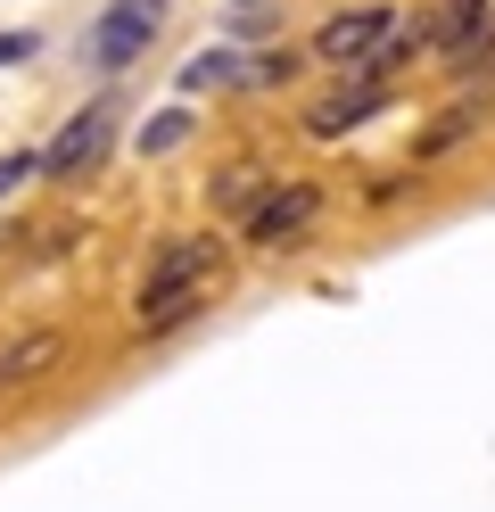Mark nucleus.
Here are the masks:
<instances>
[{
    "mask_svg": "<svg viewBox=\"0 0 495 512\" xmlns=\"http://www.w3.org/2000/svg\"><path fill=\"white\" fill-rule=\"evenodd\" d=\"M215 290H223V240L215 232H165L149 273H141V290H132V323L149 339L182 331V323H198L215 306Z\"/></svg>",
    "mask_w": 495,
    "mask_h": 512,
    "instance_id": "nucleus-1",
    "label": "nucleus"
},
{
    "mask_svg": "<svg viewBox=\"0 0 495 512\" xmlns=\"http://www.w3.org/2000/svg\"><path fill=\"white\" fill-rule=\"evenodd\" d=\"M116 133H124V100H116V91L83 100V108L50 133V149H42V182H91V174L116 157Z\"/></svg>",
    "mask_w": 495,
    "mask_h": 512,
    "instance_id": "nucleus-2",
    "label": "nucleus"
},
{
    "mask_svg": "<svg viewBox=\"0 0 495 512\" xmlns=\"http://www.w3.org/2000/svg\"><path fill=\"white\" fill-rule=\"evenodd\" d=\"M314 223H322V182L281 174V182L240 215V240L264 248V256H281V248H306V240H314Z\"/></svg>",
    "mask_w": 495,
    "mask_h": 512,
    "instance_id": "nucleus-3",
    "label": "nucleus"
},
{
    "mask_svg": "<svg viewBox=\"0 0 495 512\" xmlns=\"http://www.w3.org/2000/svg\"><path fill=\"white\" fill-rule=\"evenodd\" d=\"M165 17H174V0H108L99 9V25L83 34V58L99 75H124V67H141L149 42L165 34Z\"/></svg>",
    "mask_w": 495,
    "mask_h": 512,
    "instance_id": "nucleus-4",
    "label": "nucleus"
},
{
    "mask_svg": "<svg viewBox=\"0 0 495 512\" xmlns=\"http://www.w3.org/2000/svg\"><path fill=\"white\" fill-rule=\"evenodd\" d=\"M388 25H396V9H330L314 25L306 58H322V67H339V75H363V67H372V50L388 42Z\"/></svg>",
    "mask_w": 495,
    "mask_h": 512,
    "instance_id": "nucleus-5",
    "label": "nucleus"
},
{
    "mask_svg": "<svg viewBox=\"0 0 495 512\" xmlns=\"http://www.w3.org/2000/svg\"><path fill=\"white\" fill-rule=\"evenodd\" d=\"M388 108H396V91H388V83L347 75V83H330L322 100H306V116H297V124H306L314 141H347V133H363V124H372V116H388Z\"/></svg>",
    "mask_w": 495,
    "mask_h": 512,
    "instance_id": "nucleus-6",
    "label": "nucleus"
},
{
    "mask_svg": "<svg viewBox=\"0 0 495 512\" xmlns=\"http://www.w3.org/2000/svg\"><path fill=\"white\" fill-rule=\"evenodd\" d=\"M273 182H281V174L264 166V157H231V166H215V174H207V207H215V215H248Z\"/></svg>",
    "mask_w": 495,
    "mask_h": 512,
    "instance_id": "nucleus-7",
    "label": "nucleus"
},
{
    "mask_svg": "<svg viewBox=\"0 0 495 512\" xmlns=\"http://www.w3.org/2000/svg\"><path fill=\"white\" fill-rule=\"evenodd\" d=\"M487 25H495V0H438V9H429V42H438L446 58H462Z\"/></svg>",
    "mask_w": 495,
    "mask_h": 512,
    "instance_id": "nucleus-8",
    "label": "nucleus"
},
{
    "mask_svg": "<svg viewBox=\"0 0 495 512\" xmlns=\"http://www.w3.org/2000/svg\"><path fill=\"white\" fill-rule=\"evenodd\" d=\"M429 50V9H413V17H396L388 25V42L372 50V67H363V83H388L396 67H405V58H421Z\"/></svg>",
    "mask_w": 495,
    "mask_h": 512,
    "instance_id": "nucleus-9",
    "label": "nucleus"
},
{
    "mask_svg": "<svg viewBox=\"0 0 495 512\" xmlns=\"http://www.w3.org/2000/svg\"><path fill=\"white\" fill-rule=\"evenodd\" d=\"M58 356H66V339H58V331H25L17 347H0V389H17V380H42Z\"/></svg>",
    "mask_w": 495,
    "mask_h": 512,
    "instance_id": "nucleus-10",
    "label": "nucleus"
},
{
    "mask_svg": "<svg viewBox=\"0 0 495 512\" xmlns=\"http://www.w3.org/2000/svg\"><path fill=\"white\" fill-rule=\"evenodd\" d=\"M240 83H248L240 42H215V50H198L190 67H182V91H240Z\"/></svg>",
    "mask_w": 495,
    "mask_h": 512,
    "instance_id": "nucleus-11",
    "label": "nucleus"
},
{
    "mask_svg": "<svg viewBox=\"0 0 495 512\" xmlns=\"http://www.w3.org/2000/svg\"><path fill=\"white\" fill-rule=\"evenodd\" d=\"M190 124H198L190 108H165V116H149L141 133H132V149H141V157H165V149H182V141H190Z\"/></svg>",
    "mask_w": 495,
    "mask_h": 512,
    "instance_id": "nucleus-12",
    "label": "nucleus"
},
{
    "mask_svg": "<svg viewBox=\"0 0 495 512\" xmlns=\"http://www.w3.org/2000/svg\"><path fill=\"white\" fill-rule=\"evenodd\" d=\"M33 174H42V149H0V199H17Z\"/></svg>",
    "mask_w": 495,
    "mask_h": 512,
    "instance_id": "nucleus-13",
    "label": "nucleus"
},
{
    "mask_svg": "<svg viewBox=\"0 0 495 512\" xmlns=\"http://www.w3.org/2000/svg\"><path fill=\"white\" fill-rule=\"evenodd\" d=\"M297 75V50H264V58H248V91H273V83H289Z\"/></svg>",
    "mask_w": 495,
    "mask_h": 512,
    "instance_id": "nucleus-14",
    "label": "nucleus"
},
{
    "mask_svg": "<svg viewBox=\"0 0 495 512\" xmlns=\"http://www.w3.org/2000/svg\"><path fill=\"white\" fill-rule=\"evenodd\" d=\"M33 50H42V34H33V25H17V34H0V67H25Z\"/></svg>",
    "mask_w": 495,
    "mask_h": 512,
    "instance_id": "nucleus-15",
    "label": "nucleus"
},
{
    "mask_svg": "<svg viewBox=\"0 0 495 512\" xmlns=\"http://www.w3.org/2000/svg\"><path fill=\"white\" fill-rule=\"evenodd\" d=\"M240 9H248V0H240Z\"/></svg>",
    "mask_w": 495,
    "mask_h": 512,
    "instance_id": "nucleus-16",
    "label": "nucleus"
}]
</instances>
